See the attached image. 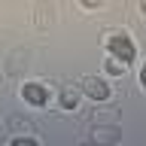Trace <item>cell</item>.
I'll return each instance as SVG.
<instances>
[{
	"label": "cell",
	"mask_w": 146,
	"mask_h": 146,
	"mask_svg": "<svg viewBox=\"0 0 146 146\" xmlns=\"http://www.w3.org/2000/svg\"><path fill=\"white\" fill-rule=\"evenodd\" d=\"M140 85H143V88H146V64H143V67H140Z\"/></svg>",
	"instance_id": "obj_8"
},
{
	"label": "cell",
	"mask_w": 146,
	"mask_h": 146,
	"mask_svg": "<svg viewBox=\"0 0 146 146\" xmlns=\"http://www.w3.org/2000/svg\"><path fill=\"white\" fill-rule=\"evenodd\" d=\"M140 9H143V15H146V0H140Z\"/></svg>",
	"instance_id": "obj_9"
},
{
	"label": "cell",
	"mask_w": 146,
	"mask_h": 146,
	"mask_svg": "<svg viewBox=\"0 0 146 146\" xmlns=\"http://www.w3.org/2000/svg\"><path fill=\"white\" fill-rule=\"evenodd\" d=\"M91 137H94V140H107V143H113V140H119V131H100V128H94Z\"/></svg>",
	"instance_id": "obj_6"
},
{
	"label": "cell",
	"mask_w": 146,
	"mask_h": 146,
	"mask_svg": "<svg viewBox=\"0 0 146 146\" xmlns=\"http://www.w3.org/2000/svg\"><path fill=\"white\" fill-rule=\"evenodd\" d=\"M76 104H79V91L64 88V91H61V107H64V110H76Z\"/></svg>",
	"instance_id": "obj_4"
},
{
	"label": "cell",
	"mask_w": 146,
	"mask_h": 146,
	"mask_svg": "<svg viewBox=\"0 0 146 146\" xmlns=\"http://www.w3.org/2000/svg\"><path fill=\"white\" fill-rule=\"evenodd\" d=\"M82 91H85V98L98 100V104L110 98V85L104 79H98V76H85V79H82Z\"/></svg>",
	"instance_id": "obj_3"
},
{
	"label": "cell",
	"mask_w": 146,
	"mask_h": 146,
	"mask_svg": "<svg viewBox=\"0 0 146 146\" xmlns=\"http://www.w3.org/2000/svg\"><path fill=\"white\" fill-rule=\"evenodd\" d=\"M107 49H110V55H113V58H119L122 64H131V61H134V55H137L134 43H131V36H125V34L107 36Z\"/></svg>",
	"instance_id": "obj_1"
},
{
	"label": "cell",
	"mask_w": 146,
	"mask_h": 146,
	"mask_svg": "<svg viewBox=\"0 0 146 146\" xmlns=\"http://www.w3.org/2000/svg\"><path fill=\"white\" fill-rule=\"evenodd\" d=\"M82 6H85V9H100L104 0H82Z\"/></svg>",
	"instance_id": "obj_7"
},
{
	"label": "cell",
	"mask_w": 146,
	"mask_h": 146,
	"mask_svg": "<svg viewBox=\"0 0 146 146\" xmlns=\"http://www.w3.org/2000/svg\"><path fill=\"white\" fill-rule=\"evenodd\" d=\"M21 98H25L31 107H46V104H49V88L40 85V82H25V85H21Z\"/></svg>",
	"instance_id": "obj_2"
},
{
	"label": "cell",
	"mask_w": 146,
	"mask_h": 146,
	"mask_svg": "<svg viewBox=\"0 0 146 146\" xmlns=\"http://www.w3.org/2000/svg\"><path fill=\"white\" fill-rule=\"evenodd\" d=\"M104 70H107V73H113V76H122L125 64L119 61V58H113V55H110V58H107V64H104Z\"/></svg>",
	"instance_id": "obj_5"
}]
</instances>
